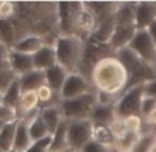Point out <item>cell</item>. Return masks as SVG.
<instances>
[{
  "mask_svg": "<svg viewBox=\"0 0 156 152\" xmlns=\"http://www.w3.org/2000/svg\"><path fill=\"white\" fill-rule=\"evenodd\" d=\"M129 82V72L116 56L101 57L91 68V83L95 91L122 96Z\"/></svg>",
  "mask_w": 156,
  "mask_h": 152,
  "instance_id": "6da1fadb",
  "label": "cell"
},
{
  "mask_svg": "<svg viewBox=\"0 0 156 152\" xmlns=\"http://www.w3.org/2000/svg\"><path fill=\"white\" fill-rule=\"evenodd\" d=\"M54 49L57 61L61 67L71 72H79V67L83 62L86 53L84 42L75 35H59L54 40Z\"/></svg>",
  "mask_w": 156,
  "mask_h": 152,
  "instance_id": "7a4b0ae2",
  "label": "cell"
},
{
  "mask_svg": "<svg viewBox=\"0 0 156 152\" xmlns=\"http://www.w3.org/2000/svg\"><path fill=\"white\" fill-rule=\"evenodd\" d=\"M97 105V91L84 94L71 100H61L59 109L65 120H84L90 119L94 107Z\"/></svg>",
  "mask_w": 156,
  "mask_h": 152,
  "instance_id": "3957f363",
  "label": "cell"
},
{
  "mask_svg": "<svg viewBox=\"0 0 156 152\" xmlns=\"http://www.w3.org/2000/svg\"><path fill=\"white\" fill-rule=\"evenodd\" d=\"M145 85L147 83L131 86L123 91L118 103L115 104L116 118L126 119L129 116H141V104L145 96Z\"/></svg>",
  "mask_w": 156,
  "mask_h": 152,
  "instance_id": "277c9868",
  "label": "cell"
},
{
  "mask_svg": "<svg viewBox=\"0 0 156 152\" xmlns=\"http://www.w3.org/2000/svg\"><path fill=\"white\" fill-rule=\"evenodd\" d=\"M94 138V123L90 119L68 122V148L69 152H80L86 144Z\"/></svg>",
  "mask_w": 156,
  "mask_h": 152,
  "instance_id": "5b68a950",
  "label": "cell"
},
{
  "mask_svg": "<svg viewBox=\"0 0 156 152\" xmlns=\"http://www.w3.org/2000/svg\"><path fill=\"white\" fill-rule=\"evenodd\" d=\"M93 85L87 80L86 76H83L80 72H71L65 80L62 90L59 93L61 100H71L76 97L84 96V94L93 93Z\"/></svg>",
  "mask_w": 156,
  "mask_h": 152,
  "instance_id": "8992f818",
  "label": "cell"
},
{
  "mask_svg": "<svg viewBox=\"0 0 156 152\" xmlns=\"http://www.w3.org/2000/svg\"><path fill=\"white\" fill-rule=\"evenodd\" d=\"M129 49L134 54H137L144 62L153 67V62H155V58H156V46L153 43L148 29L137 31L136 36L131 40Z\"/></svg>",
  "mask_w": 156,
  "mask_h": 152,
  "instance_id": "52a82bcc",
  "label": "cell"
},
{
  "mask_svg": "<svg viewBox=\"0 0 156 152\" xmlns=\"http://www.w3.org/2000/svg\"><path fill=\"white\" fill-rule=\"evenodd\" d=\"M83 3H73V2H61L57 4L58 13V25L61 29V35H73V25L79 10Z\"/></svg>",
  "mask_w": 156,
  "mask_h": 152,
  "instance_id": "ba28073f",
  "label": "cell"
},
{
  "mask_svg": "<svg viewBox=\"0 0 156 152\" xmlns=\"http://www.w3.org/2000/svg\"><path fill=\"white\" fill-rule=\"evenodd\" d=\"M136 33H137L136 24H130V25H116L115 33H113L112 39L109 42V49L116 54L118 51L129 47L131 40L134 39V36H136Z\"/></svg>",
  "mask_w": 156,
  "mask_h": 152,
  "instance_id": "9c48e42d",
  "label": "cell"
},
{
  "mask_svg": "<svg viewBox=\"0 0 156 152\" xmlns=\"http://www.w3.org/2000/svg\"><path fill=\"white\" fill-rule=\"evenodd\" d=\"M156 21V3L138 2L136 6V27L137 31H144Z\"/></svg>",
  "mask_w": 156,
  "mask_h": 152,
  "instance_id": "30bf717a",
  "label": "cell"
},
{
  "mask_svg": "<svg viewBox=\"0 0 156 152\" xmlns=\"http://www.w3.org/2000/svg\"><path fill=\"white\" fill-rule=\"evenodd\" d=\"M44 44H47V43H46V40H44V38L41 35L29 33V35H25L24 38H18V40L12 44L11 50L12 51H18V53L33 56Z\"/></svg>",
  "mask_w": 156,
  "mask_h": 152,
  "instance_id": "8fae6325",
  "label": "cell"
},
{
  "mask_svg": "<svg viewBox=\"0 0 156 152\" xmlns=\"http://www.w3.org/2000/svg\"><path fill=\"white\" fill-rule=\"evenodd\" d=\"M95 27H97V21H95L94 15L86 9L84 4H82V9L79 10L75 20V25H73V35L82 38V33L84 35H93Z\"/></svg>",
  "mask_w": 156,
  "mask_h": 152,
  "instance_id": "7c38bea8",
  "label": "cell"
},
{
  "mask_svg": "<svg viewBox=\"0 0 156 152\" xmlns=\"http://www.w3.org/2000/svg\"><path fill=\"white\" fill-rule=\"evenodd\" d=\"M9 62H10V69L12 71V73L17 78L35 69L33 56H29V54L18 53V51H12L11 50L9 57Z\"/></svg>",
  "mask_w": 156,
  "mask_h": 152,
  "instance_id": "4fadbf2b",
  "label": "cell"
},
{
  "mask_svg": "<svg viewBox=\"0 0 156 152\" xmlns=\"http://www.w3.org/2000/svg\"><path fill=\"white\" fill-rule=\"evenodd\" d=\"M33 64H35V69L43 72L58 64L54 44H44L39 51H36L33 54Z\"/></svg>",
  "mask_w": 156,
  "mask_h": 152,
  "instance_id": "5bb4252c",
  "label": "cell"
},
{
  "mask_svg": "<svg viewBox=\"0 0 156 152\" xmlns=\"http://www.w3.org/2000/svg\"><path fill=\"white\" fill-rule=\"evenodd\" d=\"M86 9L94 15L97 24L102 22L104 20L109 18L118 11L120 3L118 2H88V3H83Z\"/></svg>",
  "mask_w": 156,
  "mask_h": 152,
  "instance_id": "9a60e30c",
  "label": "cell"
},
{
  "mask_svg": "<svg viewBox=\"0 0 156 152\" xmlns=\"http://www.w3.org/2000/svg\"><path fill=\"white\" fill-rule=\"evenodd\" d=\"M115 29H116V18H115V14H113L109 18L104 20L102 22L97 24V27H95L91 36L97 43L108 44L109 46V42H111L113 33H115Z\"/></svg>",
  "mask_w": 156,
  "mask_h": 152,
  "instance_id": "2e32d148",
  "label": "cell"
},
{
  "mask_svg": "<svg viewBox=\"0 0 156 152\" xmlns=\"http://www.w3.org/2000/svg\"><path fill=\"white\" fill-rule=\"evenodd\" d=\"M32 138L29 133V120L28 118H21L18 120L17 133L14 140V149L17 152H27L28 148L32 145Z\"/></svg>",
  "mask_w": 156,
  "mask_h": 152,
  "instance_id": "e0dca14e",
  "label": "cell"
},
{
  "mask_svg": "<svg viewBox=\"0 0 156 152\" xmlns=\"http://www.w3.org/2000/svg\"><path fill=\"white\" fill-rule=\"evenodd\" d=\"M17 111H18L20 119L21 118H28L39 111V98H37L36 90L24 91V93L21 94Z\"/></svg>",
  "mask_w": 156,
  "mask_h": 152,
  "instance_id": "ac0fdd59",
  "label": "cell"
},
{
  "mask_svg": "<svg viewBox=\"0 0 156 152\" xmlns=\"http://www.w3.org/2000/svg\"><path fill=\"white\" fill-rule=\"evenodd\" d=\"M44 75H46V85L50 86L54 91L59 96L62 90V86H64L65 80L68 78L69 72L65 69L64 67H61L59 64L54 65L53 68L44 71Z\"/></svg>",
  "mask_w": 156,
  "mask_h": 152,
  "instance_id": "d6986e66",
  "label": "cell"
},
{
  "mask_svg": "<svg viewBox=\"0 0 156 152\" xmlns=\"http://www.w3.org/2000/svg\"><path fill=\"white\" fill-rule=\"evenodd\" d=\"M51 152H69L68 148V120H62L54 134H51Z\"/></svg>",
  "mask_w": 156,
  "mask_h": 152,
  "instance_id": "ffe728a7",
  "label": "cell"
},
{
  "mask_svg": "<svg viewBox=\"0 0 156 152\" xmlns=\"http://www.w3.org/2000/svg\"><path fill=\"white\" fill-rule=\"evenodd\" d=\"M115 119V105H101L97 103V105L94 107L91 115H90V120L94 125L100 126H109Z\"/></svg>",
  "mask_w": 156,
  "mask_h": 152,
  "instance_id": "44dd1931",
  "label": "cell"
},
{
  "mask_svg": "<svg viewBox=\"0 0 156 152\" xmlns=\"http://www.w3.org/2000/svg\"><path fill=\"white\" fill-rule=\"evenodd\" d=\"M18 80H20L22 93L24 91H32V90H37L40 86L46 85V75H44L43 71L33 69L30 72L25 73V75L20 76Z\"/></svg>",
  "mask_w": 156,
  "mask_h": 152,
  "instance_id": "7402d4cb",
  "label": "cell"
},
{
  "mask_svg": "<svg viewBox=\"0 0 156 152\" xmlns=\"http://www.w3.org/2000/svg\"><path fill=\"white\" fill-rule=\"evenodd\" d=\"M41 119L44 120L46 126H47L50 134H54V132L57 130V127L59 126V123L64 120L62 118V112L59 109V104L58 105H51V107H46V108H40L39 109Z\"/></svg>",
  "mask_w": 156,
  "mask_h": 152,
  "instance_id": "603a6c76",
  "label": "cell"
},
{
  "mask_svg": "<svg viewBox=\"0 0 156 152\" xmlns=\"http://www.w3.org/2000/svg\"><path fill=\"white\" fill-rule=\"evenodd\" d=\"M28 120H29V133H30L32 141H39L41 138H46L48 136H51L46 123H44V120L41 119L39 111L35 112L33 115H30V116H28Z\"/></svg>",
  "mask_w": 156,
  "mask_h": 152,
  "instance_id": "cb8c5ba5",
  "label": "cell"
},
{
  "mask_svg": "<svg viewBox=\"0 0 156 152\" xmlns=\"http://www.w3.org/2000/svg\"><path fill=\"white\" fill-rule=\"evenodd\" d=\"M141 137H142V134H138V133H131V132L124 133L122 137L115 140L113 151L115 152H134L136 151V147L138 145L140 140H141Z\"/></svg>",
  "mask_w": 156,
  "mask_h": 152,
  "instance_id": "d4e9b609",
  "label": "cell"
},
{
  "mask_svg": "<svg viewBox=\"0 0 156 152\" xmlns=\"http://www.w3.org/2000/svg\"><path fill=\"white\" fill-rule=\"evenodd\" d=\"M18 120L14 122L4 123V126L0 130V149L3 152H9L14 149V140H15V133H17V126Z\"/></svg>",
  "mask_w": 156,
  "mask_h": 152,
  "instance_id": "484cf974",
  "label": "cell"
},
{
  "mask_svg": "<svg viewBox=\"0 0 156 152\" xmlns=\"http://www.w3.org/2000/svg\"><path fill=\"white\" fill-rule=\"evenodd\" d=\"M0 40L4 42L10 47H12V44L18 40L17 29H15V25L11 20L0 18Z\"/></svg>",
  "mask_w": 156,
  "mask_h": 152,
  "instance_id": "4316f807",
  "label": "cell"
},
{
  "mask_svg": "<svg viewBox=\"0 0 156 152\" xmlns=\"http://www.w3.org/2000/svg\"><path fill=\"white\" fill-rule=\"evenodd\" d=\"M21 94H22V90H21V86H20V80L18 78H15L14 82L9 86L6 91H4V98H3V104L10 108H18V103H20V98H21ZM18 112V111H17Z\"/></svg>",
  "mask_w": 156,
  "mask_h": 152,
  "instance_id": "83f0119b",
  "label": "cell"
},
{
  "mask_svg": "<svg viewBox=\"0 0 156 152\" xmlns=\"http://www.w3.org/2000/svg\"><path fill=\"white\" fill-rule=\"evenodd\" d=\"M37 93V98H39V109L40 108H46V107H51V105H58L59 103H54V98L58 94L47 85H43L36 90ZM59 97V96H58Z\"/></svg>",
  "mask_w": 156,
  "mask_h": 152,
  "instance_id": "f1b7e54d",
  "label": "cell"
},
{
  "mask_svg": "<svg viewBox=\"0 0 156 152\" xmlns=\"http://www.w3.org/2000/svg\"><path fill=\"white\" fill-rule=\"evenodd\" d=\"M94 140L104 144V145H106V147L113 148V144H115L116 138L113 137V134L111 133L108 126L94 125Z\"/></svg>",
  "mask_w": 156,
  "mask_h": 152,
  "instance_id": "f546056e",
  "label": "cell"
},
{
  "mask_svg": "<svg viewBox=\"0 0 156 152\" xmlns=\"http://www.w3.org/2000/svg\"><path fill=\"white\" fill-rule=\"evenodd\" d=\"M124 125H126L127 132L131 133H138L141 134L142 129H144V119L141 116H129L126 119H123Z\"/></svg>",
  "mask_w": 156,
  "mask_h": 152,
  "instance_id": "4dcf8cb0",
  "label": "cell"
},
{
  "mask_svg": "<svg viewBox=\"0 0 156 152\" xmlns=\"http://www.w3.org/2000/svg\"><path fill=\"white\" fill-rule=\"evenodd\" d=\"M51 147V136L46 138H41L39 141H33L32 145L28 148L27 152H50Z\"/></svg>",
  "mask_w": 156,
  "mask_h": 152,
  "instance_id": "1f68e13d",
  "label": "cell"
},
{
  "mask_svg": "<svg viewBox=\"0 0 156 152\" xmlns=\"http://www.w3.org/2000/svg\"><path fill=\"white\" fill-rule=\"evenodd\" d=\"M17 119H20L17 109L10 108V107L4 105V104L0 105V122L9 123V122H14Z\"/></svg>",
  "mask_w": 156,
  "mask_h": 152,
  "instance_id": "d6a6232c",
  "label": "cell"
},
{
  "mask_svg": "<svg viewBox=\"0 0 156 152\" xmlns=\"http://www.w3.org/2000/svg\"><path fill=\"white\" fill-rule=\"evenodd\" d=\"M15 11H17L15 3H11V2H0V18L11 20L15 15Z\"/></svg>",
  "mask_w": 156,
  "mask_h": 152,
  "instance_id": "836d02e7",
  "label": "cell"
},
{
  "mask_svg": "<svg viewBox=\"0 0 156 152\" xmlns=\"http://www.w3.org/2000/svg\"><path fill=\"white\" fill-rule=\"evenodd\" d=\"M80 152H113V148L104 145V144L98 143V141H95L94 138H93L88 144H86L84 148Z\"/></svg>",
  "mask_w": 156,
  "mask_h": 152,
  "instance_id": "e575fe53",
  "label": "cell"
},
{
  "mask_svg": "<svg viewBox=\"0 0 156 152\" xmlns=\"http://www.w3.org/2000/svg\"><path fill=\"white\" fill-rule=\"evenodd\" d=\"M108 127H109V130H111V133L113 134V137L115 138L122 137L124 133H127L126 125H124L123 119H119V118H116V119L108 126Z\"/></svg>",
  "mask_w": 156,
  "mask_h": 152,
  "instance_id": "d590c367",
  "label": "cell"
},
{
  "mask_svg": "<svg viewBox=\"0 0 156 152\" xmlns=\"http://www.w3.org/2000/svg\"><path fill=\"white\" fill-rule=\"evenodd\" d=\"M153 109H156V98L145 94L144 100H142V104H141V116H142V119H144L147 115H149Z\"/></svg>",
  "mask_w": 156,
  "mask_h": 152,
  "instance_id": "8d00e7d4",
  "label": "cell"
},
{
  "mask_svg": "<svg viewBox=\"0 0 156 152\" xmlns=\"http://www.w3.org/2000/svg\"><path fill=\"white\" fill-rule=\"evenodd\" d=\"M17 76L12 73V71H0V91H6L9 89V86L14 82V79Z\"/></svg>",
  "mask_w": 156,
  "mask_h": 152,
  "instance_id": "74e56055",
  "label": "cell"
},
{
  "mask_svg": "<svg viewBox=\"0 0 156 152\" xmlns=\"http://www.w3.org/2000/svg\"><path fill=\"white\" fill-rule=\"evenodd\" d=\"M145 94L156 98V78L145 85Z\"/></svg>",
  "mask_w": 156,
  "mask_h": 152,
  "instance_id": "f35d334b",
  "label": "cell"
},
{
  "mask_svg": "<svg viewBox=\"0 0 156 152\" xmlns=\"http://www.w3.org/2000/svg\"><path fill=\"white\" fill-rule=\"evenodd\" d=\"M10 53H11V47L7 46L4 42L0 40V58L3 60H9Z\"/></svg>",
  "mask_w": 156,
  "mask_h": 152,
  "instance_id": "ab89813d",
  "label": "cell"
},
{
  "mask_svg": "<svg viewBox=\"0 0 156 152\" xmlns=\"http://www.w3.org/2000/svg\"><path fill=\"white\" fill-rule=\"evenodd\" d=\"M144 123H147L148 126H155L156 127V109H153L149 115L144 118Z\"/></svg>",
  "mask_w": 156,
  "mask_h": 152,
  "instance_id": "60d3db41",
  "label": "cell"
},
{
  "mask_svg": "<svg viewBox=\"0 0 156 152\" xmlns=\"http://www.w3.org/2000/svg\"><path fill=\"white\" fill-rule=\"evenodd\" d=\"M148 32H149L151 38H152L153 43H155V46H156V21L152 24V25H151L149 28H148Z\"/></svg>",
  "mask_w": 156,
  "mask_h": 152,
  "instance_id": "b9f144b4",
  "label": "cell"
},
{
  "mask_svg": "<svg viewBox=\"0 0 156 152\" xmlns=\"http://www.w3.org/2000/svg\"><path fill=\"white\" fill-rule=\"evenodd\" d=\"M10 69V62L9 60H3L0 58V71H9ZM11 71V69H10Z\"/></svg>",
  "mask_w": 156,
  "mask_h": 152,
  "instance_id": "7bdbcfd3",
  "label": "cell"
},
{
  "mask_svg": "<svg viewBox=\"0 0 156 152\" xmlns=\"http://www.w3.org/2000/svg\"><path fill=\"white\" fill-rule=\"evenodd\" d=\"M148 152H156V141L152 144V145H151V148H149V151H148Z\"/></svg>",
  "mask_w": 156,
  "mask_h": 152,
  "instance_id": "ee69618b",
  "label": "cell"
},
{
  "mask_svg": "<svg viewBox=\"0 0 156 152\" xmlns=\"http://www.w3.org/2000/svg\"><path fill=\"white\" fill-rule=\"evenodd\" d=\"M3 98H4V93L0 91V105H3Z\"/></svg>",
  "mask_w": 156,
  "mask_h": 152,
  "instance_id": "f6af8a7d",
  "label": "cell"
},
{
  "mask_svg": "<svg viewBox=\"0 0 156 152\" xmlns=\"http://www.w3.org/2000/svg\"><path fill=\"white\" fill-rule=\"evenodd\" d=\"M3 126H4V123H3V122H0V130H2V127H3Z\"/></svg>",
  "mask_w": 156,
  "mask_h": 152,
  "instance_id": "bcb514c9",
  "label": "cell"
},
{
  "mask_svg": "<svg viewBox=\"0 0 156 152\" xmlns=\"http://www.w3.org/2000/svg\"><path fill=\"white\" fill-rule=\"evenodd\" d=\"M153 68H155V71H156V58H155V62H153Z\"/></svg>",
  "mask_w": 156,
  "mask_h": 152,
  "instance_id": "7dc6e473",
  "label": "cell"
},
{
  "mask_svg": "<svg viewBox=\"0 0 156 152\" xmlns=\"http://www.w3.org/2000/svg\"><path fill=\"white\" fill-rule=\"evenodd\" d=\"M9 152H17V151H15V149H11V151H9Z\"/></svg>",
  "mask_w": 156,
  "mask_h": 152,
  "instance_id": "c3c4849f",
  "label": "cell"
},
{
  "mask_svg": "<svg viewBox=\"0 0 156 152\" xmlns=\"http://www.w3.org/2000/svg\"><path fill=\"white\" fill-rule=\"evenodd\" d=\"M0 152H3V151H2V149H0Z\"/></svg>",
  "mask_w": 156,
  "mask_h": 152,
  "instance_id": "681fc988",
  "label": "cell"
},
{
  "mask_svg": "<svg viewBox=\"0 0 156 152\" xmlns=\"http://www.w3.org/2000/svg\"><path fill=\"white\" fill-rule=\"evenodd\" d=\"M113 152H115V151H113Z\"/></svg>",
  "mask_w": 156,
  "mask_h": 152,
  "instance_id": "f907efd6",
  "label": "cell"
},
{
  "mask_svg": "<svg viewBox=\"0 0 156 152\" xmlns=\"http://www.w3.org/2000/svg\"><path fill=\"white\" fill-rule=\"evenodd\" d=\"M50 152H51V151H50Z\"/></svg>",
  "mask_w": 156,
  "mask_h": 152,
  "instance_id": "816d5d0a",
  "label": "cell"
}]
</instances>
